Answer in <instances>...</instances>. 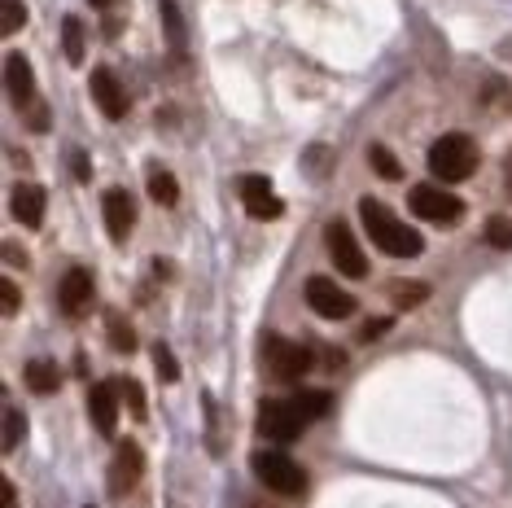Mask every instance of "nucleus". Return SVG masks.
<instances>
[{"label":"nucleus","instance_id":"nucleus-1","mask_svg":"<svg viewBox=\"0 0 512 508\" xmlns=\"http://www.w3.org/2000/svg\"><path fill=\"white\" fill-rule=\"evenodd\" d=\"M359 215H364V228H368V237L377 241V250L394 254V259H416V254L425 250V237L416 233L412 224H403V219L394 215L390 206H381L377 198L359 202Z\"/></svg>","mask_w":512,"mask_h":508},{"label":"nucleus","instance_id":"nucleus-2","mask_svg":"<svg viewBox=\"0 0 512 508\" xmlns=\"http://www.w3.org/2000/svg\"><path fill=\"white\" fill-rule=\"evenodd\" d=\"M429 171H434V180H447V184L469 180L473 171H477V145H473V136H464V132L438 136V141L429 145Z\"/></svg>","mask_w":512,"mask_h":508},{"label":"nucleus","instance_id":"nucleus-3","mask_svg":"<svg viewBox=\"0 0 512 508\" xmlns=\"http://www.w3.org/2000/svg\"><path fill=\"white\" fill-rule=\"evenodd\" d=\"M250 465H254V478H259L267 491H276V495H302V491H307V469H302L294 456H285V452H254Z\"/></svg>","mask_w":512,"mask_h":508},{"label":"nucleus","instance_id":"nucleus-4","mask_svg":"<svg viewBox=\"0 0 512 508\" xmlns=\"http://www.w3.org/2000/svg\"><path fill=\"white\" fill-rule=\"evenodd\" d=\"M407 206H412V215H421L425 224H438V228H451V224L464 219V202L456 198V193L438 189V184H416Z\"/></svg>","mask_w":512,"mask_h":508},{"label":"nucleus","instance_id":"nucleus-5","mask_svg":"<svg viewBox=\"0 0 512 508\" xmlns=\"http://www.w3.org/2000/svg\"><path fill=\"white\" fill-rule=\"evenodd\" d=\"M324 246H329V259L342 276H351V281H364L368 276V254L359 250L355 233L342 224V219H333V224L324 228Z\"/></svg>","mask_w":512,"mask_h":508},{"label":"nucleus","instance_id":"nucleus-6","mask_svg":"<svg viewBox=\"0 0 512 508\" xmlns=\"http://www.w3.org/2000/svg\"><path fill=\"white\" fill-rule=\"evenodd\" d=\"M302 425H311L302 417V408L294 399H263L259 403V434L276 438V443H294L302 434Z\"/></svg>","mask_w":512,"mask_h":508},{"label":"nucleus","instance_id":"nucleus-7","mask_svg":"<svg viewBox=\"0 0 512 508\" xmlns=\"http://www.w3.org/2000/svg\"><path fill=\"white\" fill-rule=\"evenodd\" d=\"M263 355H267V373H272L276 381H298V377L311 373V364H316L307 346H298L289 338H267Z\"/></svg>","mask_w":512,"mask_h":508},{"label":"nucleus","instance_id":"nucleus-8","mask_svg":"<svg viewBox=\"0 0 512 508\" xmlns=\"http://www.w3.org/2000/svg\"><path fill=\"white\" fill-rule=\"evenodd\" d=\"M307 307L316 311V316H324V320L355 316V298L346 294L337 281H329V276H311L307 281Z\"/></svg>","mask_w":512,"mask_h":508},{"label":"nucleus","instance_id":"nucleus-9","mask_svg":"<svg viewBox=\"0 0 512 508\" xmlns=\"http://www.w3.org/2000/svg\"><path fill=\"white\" fill-rule=\"evenodd\" d=\"M141 478H145V452L136 443H119L110 460V495H132Z\"/></svg>","mask_w":512,"mask_h":508},{"label":"nucleus","instance_id":"nucleus-10","mask_svg":"<svg viewBox=\"0 0 512 508\" xmlns=\"http://www.w3.org/2000/svg\"><path fill=\"white\" fill-rule=\"evenodd\" d=\"M5 84H9V101H14L22 114L40 106V97H36V75H31V62H27L22 53H9V57H5Z\"/></svg>","mask_w":512,"mask_h":508},{"label":"nucleus","instance_id":"nucleus-11","mask_svg":"<svg viewBox=\"0 0 512 508\" xmlns=\"http://www.w3.org/2000/svg\"><path fill=\"white\" fill-rule=\"evenodd\" d=\"M237 193H241V202H246V211L254 219H281V211H285V202L272 193V180L267 176H241Z\"/></svg>","mask_w":512,"mask_h":508},{"label":"nucleus","instance_id":"nucleus-12","mask_svg":"<svg viewBox=\"0 0 512 508\" xmlns=\"http://www.w3.org/2000/svg\"><path fill=\"white\" fill-rule=\"evenodd\" d=\"M101 211H106V233L110 241H127L136 228V202L127 189H106V198H101Z\"/></svg>","mask_w":512,"mask_h":508},{"label":"nucleus","instance_id":"nucleus-13","mask_svg":"<svg viewBox=\"0 0 512 508\" xmlns=\"http://www.w3.org/2000/svg\"><path fill=\"white\" fill-rule=\"evenodd\" d=\"M88 412H92V425L106 438H114V430H119V381H97L88 390Z\"/></svg>","mask_w":512,"mask_h":508},{"label":"nucleus","instance_id":"nucleus-14","mask_svg":"<svg viewBox=\"0 0 512 508\" xmlns=\"http://www.w3.org/2000/svg\"><path fill=\"white\" fill-rule=\"evenodd\" d=\"M88 88H92V97H97V106L106 110V119H123V114H127V88H123V79L114 75V71L97 66Z\"/></svg>","mask_w":512,"mask_h":508},{"label":"nucleus","instance_id":"nucleus-15","mask_svg":"<svg viewBox=\"0 0 512 508\" xmlns=\"http://www.w3.org/2000/svg\"><path fill=\"white\" fill-rule=\"evenodd\" d=\"M57 303H62L66 316H84L92 307V276L84 268H71L57 285Z\"/></svg>","mask_w":512,"mask_h":508},{"label":"nucleus","instance_id":"nucleus-16","mask_svg":"<svg viewBox=\"0 0 512 508\" xmlns=\"http://www.w3.org/2000/svg\"><path fill=\"white\" fill-rule=\"evenodd\" d=\"M9 211H14L18 224L40 228L44 224V189L40 184H18L14 198H9Z\"/></svg>","mask_w":512,"mask_h":508},{"label":"nucleus","instance_id":"nucleus-17","mask_svg":"<svg viewBox=\"0 0 512 508\" xmlns=\"http://www.w3.org/2000/svg\"><path fill=\"white\" fill-rule=\"evenodd\" d=\"M22 377H27V390H36V395H53L62 386V373H57L53 360H31L22 368Z\"/></svg>","mask_w":512,"mask_h":508},{"label":"nucleus","instance_id":"nucleus-18","mask_svg":"<svg viewBox=\"0 0 512 508\" xmlns=\"http://www.w3.org/2000/svg\"><path fill=\"white\" fill-rule=\"evenodd\" d=\"M149 198H154L158 206H176V198H180L176 176H171V171H162V167L149 171Z\"/></svg>","mask_w":512,"mask_h":508},{"label":"nucleus","instance_id":"nucleus-19","mask_svg":"<svg viewBox=\"0 0 512 508\" xmlns=\"http://www.w3.org/2000/svg\"><path fill=\"white\" fill-rule=\"evenodd\" d=\"M106 329H110V346H114V351L127 355L136 346V333H132V325H127L119 311H110V316H106Z\"/></svg>","mask_w":512,"mask_h":508},{"label":"nucleus","instance_id":"nucleus-20","mask_svg":"<svg viewBox=\"0 0 512 508\" xmlns=\"http://www.w3.org/2000/svg\"><path fill=\"white\" fill-rule=\"evenodd\" d=\"M390 294H394V303H399V307H421L429 298V285H421V281H394Z\"/></svg>","mask_w":512,"mask_h":508},{"label":"nucleus","instance_id":"nucleus-21","mask_svg":"<svg viewBox=\"0 0 512 508\" xmlns=\"http://www.w3.org/2000/svg\"><path fill=\"white\" fill-rule=\"evenodd\" d=\"M62 36H66V57H71V62H84V22L75 14L62 18Z\"/></svg>","mask_w":512,"mask_h":508},{"label":"nucleus","instance_id":"nucleus-22","mask_svg":"<svg viewBox=\"0 0 512 508\" xmlns=\"http://www.w3.org/2000/svg\"><path fill=\"white\" fill-rule=\"evenodd\" d=\"M368 163L377 167V171H381V176H386V180H403V167H399V158H394L386 145H372V149H368Z\"/></svg>","mask_w":512,"mask_h":508},{"label":"nucleus","instance_id":"nucleus-23","mask_svg":"<svg viewBox=\"0 0 512 508\" xmlns=\"http://www.w3.org/2000/svg\"><path fill=\"white\" fill-rule=\"evenodd\" d=\"M119 395H123V403H127V408H132V417L136 421H145V390H141V381H132V377H123L119 381Z\"/></svg>","mask_w":512,"mask_h":508},{"label":"nucleus","instance_id":"nucleus-24","mask_svg":"<svg viewBox=\"0 0 512 508\" xmlns=\"http://www.w3.org/2000/svg\"><path fill=\"white\" fill-rule=\"evenodd\" d=\"M294 403L302 408V417L307 421H316V417L329 412V395H324V390H302V395H294Z\"/></svg>","mask_w":512,"mask_h":508},{"label":"nucleus","instance_id":"nucleus-25","mask_svg":"<svg viewBox=\"0 0 512 508\" xmlns=\"http://www.w3.org/2000/svg\"><path fill=\"white\" fill-rule=\"evenodd\" d=\"M486 241H491L495 250H512V219L508 215H495L491 224H486Z\"/></svg>","mask_w":512,"mask_h":508},{"label":"nucleus","instance_id":"nucleus-26","mask_svg":"<svg viewBox=\"0 0 512 508\" xmlns=\"http://www.w3.org/2000/svg\"><path fill=\"white\" fill-rule=\"evenodd\" d=\"M22 434H27V417L18 408H5V452H14L22 443Z\"/></svg>","mask_w":512,"mask_h":508},{"label":"nucleus","instance_id":"nucleus-27","mask_svg":"<svg viewBox=\"0 0 512 508\" xmlns=\"http://www.w3.org/2000/svg\"><path fill=\"white\" fill-rule=\"evenodd\" d=\"M158 5H162V27L171 31V44H176V49H180V44H184V22H180L176 0H158Z\"/></svg>","mask_w":512,"mask_h":508},{"label":"nucleus","instance_id":"nucleus-28","mask_svg":"<svg viewBox=\"0 0 512 508\" xmlns=\"http://www.w3.org/2000/svg\"><path fill=\"white\" fill-rule=\"evenodd\" d=\"M22 22H27V5H22V0H5V18H0V31H5V36H14V31H22Z\"/></svg>","mask_w":512,"mask_h":508},{"label":"nucleus","instance_id":"nucleus-29","mask_svg":"<svg viewBox=\"0 0 512 508\" xmlns=\"http://www.w3.org/2000/svg\"><path fill=\"white\" fill-rule=\"evenodd\" d=\"M154 364H158V377H162V381H176V377H180V364H176V355H171V351H167V346H162V342L154 346Z\"/></svg>","mask_w":512,"mask_h":508},{"label":"nucleus","instance_id":"nucleus-30","mask_svg":"<svg viewBox=\"0 0 512 508\" xmlns=\"http://www.w3.org/2000/svg\"><path fill=\"white\" fill-rule=\"evenodd\" d=\"M0 307H5V316L18 311V285L14 281H0Z\"/></svg>","mask_w":512,"mask_h":508},{"label":"nucleus","instance_id":"nucleus-31","mask_svg":"<svg viewBox=\"0 0 512 508\" xmlns=\"http://www.w3.org/2000/svg\"><path fill=\"white\" fill-rule=\"evenodd\" d=\"M0 500H5L0 508H18V491H14V482L9 478H0Z\"/></svg>","mask_w":512,"mask_h":508},{"label":"nucleus","instance_id":"nucleus-32","mask_svg":"<svg viewBox=\"0 0 512 508\" xmlns=\"http://www.w3.org/2000/svg\"><path fill=\"white\" fill-rule=\"evenodd\" d=\"M386 329H390V320H368L359 338H364V342H372V338H381V333H386Z\"/></svg>","mask_w":512,"mask_h":508},{"label":"nucleus","instance_id":"nucleus-33","mask_svg":"<svg viewBox=\"0 0 512 508\" xmlns=\"http://www.w3.org/2000/svg\"><path fill=\"white\" fill-rule=\"evenodd\" d=\"M71 163H75V176H79V180H88V158H84V154H75Z\"/></svg>","mask_w":512,"mask_h":508},{"label":"nucleus","instance_id":"nucleus-34","mask_svg":"<svg viewBox=\"0 0 512 508\" xmlns=\"http://www.w3.org/2000/svg\"><path fill=\"white\" fill-rule=\"evenodd\" d=\"M5 259H9V263H27V259H22V250L14 246V241H9V246H5Z\"/></svg>","mask_w":512,"mask_h":508},{"label":"nucleus","instance_id":"nucleus-35","mask_svg":"<svg viewBox=\"0 0 512 508\" xmlns=\"http://www.w3.org/2000/svg\"><path fill=\"white\" fill-rule=\"evenodd\" d=\"M504 180H508V189H512V149H508V158H504Z\"/></svg>","mask_w":512,"mask_h":508},{"label":"nucleus","instance_id":"nucleus-36","mask_svg":"<svg viewBox=\"0 0 512 508\" xmlns=\"http://www.w3.org/2000/svg\"><path fill=\"white\" fill-rule=\"evenodd\" d=\"M92 5H97V9H110V5H114V0H92Z\"/></svg>","mask_w":512,"mask_h":508}]
</instances>
